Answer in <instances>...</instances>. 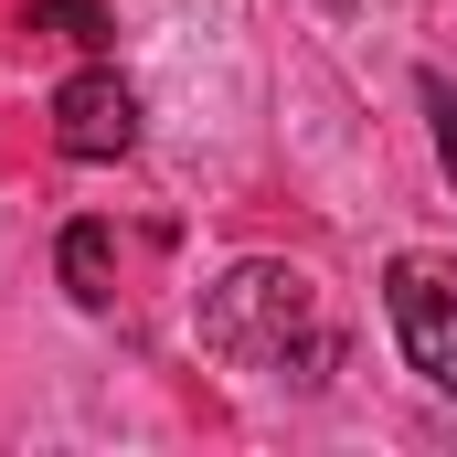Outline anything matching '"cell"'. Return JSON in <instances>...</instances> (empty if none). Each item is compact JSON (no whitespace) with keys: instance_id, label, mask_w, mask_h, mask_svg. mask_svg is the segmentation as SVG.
Segmentation results:
<instances>
[{"instance_id":"obj_7","label":"cell","mask_w":457,"mask_h":457,"mask_svg":"<svg viewBox=\"0 0 457 457\" xmlns=\"http://www.w3.org/2000/svg\"><path fill=\"white\" fill-rule=\"evenodd\" d=\"M320 11H330V21H351V11H361V0H320Z\"/></svg>"},{"instance_id":"obj_5","label":"cell","mask_w":457,"mask_h":457,"mask_svg":"<svg viewBox=\"0 0 457 457\" xmlns=\"http://www.w3.org/2000/svg\"><path fill=\"white\" fill-rule=\"evenodd\" d=\"M32 32H54V43H75V54H107V11H96V0H32Z\"/></svg>"},{"instance_id":"obj_4","label":"cell","mask_w":457,"mask_h":457,"mask_svg":"<svg viewBox=\"0 0 457 457\" xmlns=\"http://www.w3.org/2000/svg\"><path fill=\"white\" fill-rule=\"evenodd\" d=\"M54 266H64V298H75V309H117V234L96 224V213H75V224H64Z\"/></svg>"},{"instance_id":"obj_6","label":"cell","mask_w":457,"mask_h":457,"mask_svg":"<svg viewBox=\"0 0 457 457\" xmlns=\"http://www.w3.org/2000/svg\"><path fill=\"white\" fill-rule=\"evenodd\" d=\"M415 96H426V117H436V160H447V181H457V75H426Z\"/></svg>"},{"instance_id":"obj_2","label":"cell","mask_w":457,"mask_h":457,"mask_svg":"<svg viewBox=\"0 0 457 457\" xmlns=\"http://www.w3.org/2000/svg\"><path fill=\"white\" fill-rule=\"evenodd\" d=\"M383 309H394L404 361H415L436 394H457V266H447V255H394Z\"/></svg>"},{"instance_id":"obj_3","label":"cell","mask_w":457,"mask_h":457,"mask_svg":"<svg viewBox=\"0 0 457 457\" xmlns=\"http://www.w3.org/2000/svg\"><path fill=\"white\" fill-rule=\"evenodd\" d=\"M54 149H64V160H128V149H138V96H128V75H107V64L64 75V86H54Z\"/></svg>"},{"instance_id":"obj_1","label":"cell","mask_w":457,"mask_h":457,"mask_svg":"<svg viewBox=\"0 0 457 457\" xmlns=\"http://www.w3.org/2000/svg\"><path fill=\"white\" fill-rule=\"evenodd\" d=\"M320 330V298H309V277L298 266H277V255H245L224 266L213 287H203V351L213 361H298V341Z\"/></svg>"}]
</instances>
